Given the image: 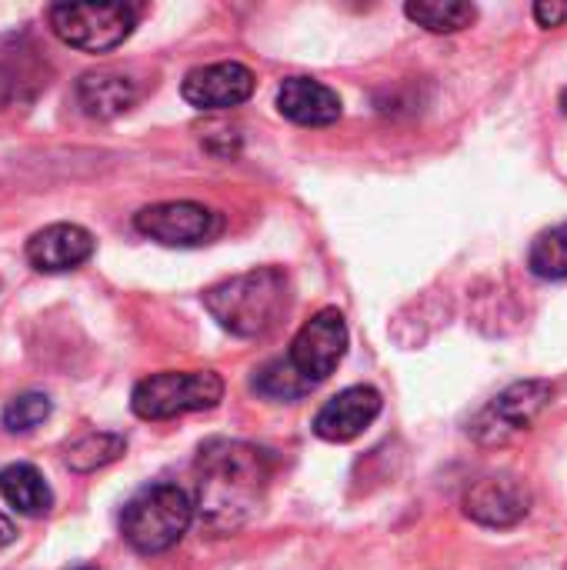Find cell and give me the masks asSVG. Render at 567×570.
<instances>
[{
  "instance_id": "cell-1",
  "label": "cell",
  "mask_w": 567,
  "mask_h": 570,
  "mask_svg": "<svg viewBox=\"0 0 567 570\" xmlns=\"http://www.w3.org/2000/svg\"><path fill=\"white\" fill-rule=\"evenodd\" d=\"M271 454L244 441H207L197 458L201 518L214 531L241 528L261 504L271 481Z\"/></svg>"
},
{
  "instance_id": "cell-2",
  "label": "cell",
  "mask_w": 567,
  "mask_h": 570,
  "mask_svg": "<svg viewBox=\"0 0 567 570\" xmlns=\"http://www.w3.org/2000/svg\"><path fill=\"white\" fill-rule=\"evenodd\" d=\"M291 304V284L277 267H257L214 284L204 294L207 314L234 337H264L281 324Z\"/></svg>"
},
{
  "instance_id": "cell-3",
  "label": "cell",
  "mask_w": 567,
  "mask_h": 570,
  "mask_svg": "<svg viewBox=\"0 0 567 570\" xmlns=\"http://www.w3.org/2000/svg\"><path fill=\"white\" fill-rule=\"evenodd\" d=\"M194 511V501L177 484H150L137 491L120 514L124 541L137 554H164L187 534Z\"/></svg>"
},
{
  "instance_id": "cell-4",
  "label": "cell",
  "mask_w": 567,
  "mask_h": 570,
  "mask_svg": "<svg viewBox=\"0 0 567 570\" xmlns=\"http://www.w3.org/2000/svg\"><path fill=\"white\" fill-rule=\"evenodd\" d=\"M224 397V381L214 371H164L144 377L130 394V411L140 421H170L194 411H211Z\"/></svg>"
},
{
  "instance_id": "cell-5",
  "label": "cell",
  "mask_w": 567,
  "mask_h": 570,
  "mask_svg": "<svg viewBox=\"0 0 567 570\" xmlns=\"http://www.w3.org/2000/svg\"><path fill=\"white\" fill-rule=\"evenodd\" d=\"M47 20L67 47L107 53L134 33L137 10L130 3H53Z\"/></svg>"
},
{
  "instance_id": "cell-6",
  "label": "cell",
  "mask_w": 567,
  "mask_h": 570,
  "mask_svg": "<svg viewBox=\"0 0 567 570\" xmlns=\"http://www.w3.org/2000/svg\"><path fill=\"white\" fill-rule=\"evenodd\" d=\"M134 227L164 247H201V244H211L224 230V220L217 210H211L204 204L167 200V204L144 207L134 217Z\"/></svg>"
},
{
  "instance_id": "cell-7",
  "label": "cell",
  "mask_w": 567,
  "mask_h": 570,
  "mask_svg": "<svg viewBox=\"0 0 567 570\" xmlns=\"http://www.w3.org/2000/svg\"><path fill=\"white\" fill-rule=\"evenodd\" d=\"M348 354V321L341 311L328 307L314 314L291 341L287 364L314 387L328 381Z\"/></svg>"
},
{
  "instance_id": "cell-8",
  "label": "cell",
  "mask_w": 567,
  "mask_h": 570,
  "mask_svg": "<svg viewBox=\"0 0 567 570\" xmlns=\"http://www.w3.org/2000/svg\"><path fill=\"white\" fill-rule=\"evenodd\" d=\"M180 94L197 110H231V107H241L244 100H251L254 73H251V67H244L237 60L194 67L184 77Z\"/></svg>"
},
{
  "instance_id": "cell-9",
  "label": "cell",
  "mask_w": 567,
  "mask_h": 570,
  "mask_svg": "<svg viewBox=\"0 0 567 570\" xmlns=\"http://www.w3.org/2000/svg\"><path fill=\"white\" fill-rule=\"evenodd\" d=\"M531 511V491L511 474H491L468 488L465 514L485 528H515Z\"/></svg>"
},
{
  "instance_id": "cell-10",
  "label": "cell",
  "mask_w": 567,
  "mask_h": 570,
  "mask_svg": "<svg viewBox=\"0 0 567 570\" xmlns=\"http://www.w3.org/2000/svg\"><path fill=\"white\" fill-rule=\"evenodd\" d=\"M47 60L40 57V50L30 43V37H3L0 40V104L3 107H20L30 104L40 90H47Z\"/></svg>"
},
{
  "instance_id": "cell-11",
  "label": "cell",
  "mask_w": 567,
  "mask_h": 570,
  "mask_svg": "<svg viewBox=\"0 0 567 570\" xmlns=\"http://www.w3.org/2000/svg\"><path fill=\"white\" fill-rule=\"evenodd\" d=\"M381 407H384V401L374 387H364V384L348 387L317 411L314 434L331 444H348V441L361 438L378 421Z\"/></svg>"
},
{
  "instance_id": "cell-12",
  "label": "cell",
  "mask_w": 567,
  "mask_h": 570,
  "mask_svg": "<svg viewBox=\"0 0 567 570\" xmlns=\"http://www.w3.org/2000/svg\"><path fill=\"white\" fill-rule=\"evenodd\" d=\"M94 234L80 224H50L27 240V261L40 274H67L94 257Z\"/></svg>"
},
{
  "instance_id": "cell-13",
  "label": "cell",
  "mask_w": 567,
  "mask_h": 570,
  "mask_svg": "<svg viewBox=\"0 0 567 570\" xmlns=\"http://www.w3.org/2000/svg\"><path fill=\"white\" fill-rule=\"evenodd\" d=\"M277 110L301 127H328L341 117V97L311 77H287L277 87Z\"/></svg>"
},
{
  "instance_id": "cell-14",
  "label": "cell",
  "mask_w": 567,
  "mask_h": 570,
  "mask_svg": "<svg viewBox=\"0 0 567 570\" xmlns=\"http://www.w3.org/2000/svg\"><path fill=\"white\" fill-rule=\"evenodd\" d=\"M77 104L87 117L97 120H110L120 117L127 107H134L137 100V87L130 77L117 73V70H90L77 80Z\"/></svg>"
},
{
  "instance_id": "cell-15",
  "label": "cell",
  "mask_w": 567,
  "mask_h": 570,
  "mask_svg": "<svg viewBox=\"0 0 567 570\" xmlns=\"http://www.w3.org/2000/svg\"><path fill=\"white\" fill-rule=\"evenodd\" d=\"M0 498L23 518H43L53 508V494L33 464H7L0 471Z\"/></svg>"
},
{
  "instance_id": "cell-16",
  "label": "cell",
  "mask_w": 567,
  "mask_h": 570,
  "mask_svg": "<svg viewBox=\"0 0 567 570\" xmlns=\"http://www.w3.org/2000/svg\"><path fill=\"white\" fill-rule=\"evenodd\" d=\"M551 404V384L545 381H525L508 387L498 401H495V417L508 428V431H521L528 428L545 407Z\"/></svg>"
},
{
  "instance_id": "cell-17",
  "label": "cell",
  "mask_w": 567,
  "mask_h": 570,
  "mask_svg": "<svg viewBox=\"0 0 567 570\" xmlns=\"http://www.w3.org/2000/svg\"><path fill=\"white\" fill-rule=\"evenodd\" d=\"M404 13L431 33H458L475 23L478 7L461 0H411Z\"/></svg>"
},
{
  "instance_id": "cell-18",
  "label": "cell",
  "mask_w": 567,
  "mask_h": 570,
  "mask_svg": "<svg viewBox=\"0 0 567 570\" xmlns=\"http://www.w3.org/2000/svg\"><path fill=\"white\" fill-rule=\"evenodd\" d=\"M124 451H127V441H124L120 434L94 431V434H84V438L70 441L63 458H67V468H70V471L90 474V471H97V468L114 464Z\"/></svg>"
},
{
  "instance_id": "cell-19",
  "label": "cell",
  "mask_w": 567,
  "mask_h": 570,
  "mask_svg": "<svg viewBox=\"0 0 567 570\" xmlns=\"http://www.w3.org/2000/svg\"><path fill=\"white\" fill-rule=\"evenodd\" d=\"M528 267L541 281H567V220L535 237L528 250Z\"/></svg>"
},
{
  "instance_id": "cell-20",
  "label": "cell",
  "mask_w": 567,
  "mask_h": 570,
  "mask_svg": "<svg viewBox=\"0 0 567 570\" xmlns=\"http://www.w3.org/2000/svg\"><path fill=\"white\" fill-rule=\"evenodd\" d=\"M254 387H257L261 394L274 397V401H297V397H304V394L314 391V384L304 381V377L287 364V357L271 361V364L254 377Z\"/></svg>"
},
{
  "instance_id": "cell-21",
  "label": "cell",
  "mask_w": 567,
  "mask_h": 570,
  "mask_svg": "<svg viewBox=\"0 0 567 570\" xmlns=\"http://www.w3.org/2000/svg\"><path fill=\"white\" fill-rule=\"evenodd\" d=\"M50 411H53L50 397L30 391V394L13 397V401L3 407V417H0V421H3V428H7L10 434H27V431L40 428V424L50 417Z\"/></svg>"
},
{
  "instance_id": "cell-22",
  "label": "cell",
  "mask_w": 567,
  "mask_h": 570,
  "mask_svg": "<svg viewBox=\"0 0 567 570\" xmlns=\"http://www.w3.org/2000/svg\"><path fill=\"white\" fill-rule=\"evenodd\" d=\"M535 20L541 27H565L567 3L565 0H541V3H535Z\"/></svg>"
},
{
  "instance_id": "cell-23",
  "label": "cell",
  "mask_w": 567,
  "mask_h": 570,
  "mask_svg": "<svg viewBox=\"0 0 567 570\" xmlns=\"http://www.w3.org/2000/svg\"><path fill=\"white\" fill-rule=\"evenodd\" d=\"M13 538H17V528H13V521H10L7 514H0V548L13 544Z\"/></svg>"
},
{
  "instance_id": "cell-24",
  "label": "cell",
  "mask_w": 567,
  "mask_h": 570,
  "mask_svg": "<svg viewBox=\"0 0 567 570\" xmlns=\"http://www.w3.org/2000/svg\"><path fill=\"white\" fill-rule=\"evenodd\" d=\"M561 110H565V114H567V90H565V94H561Z\"/></svg>"
},
{
  "instance_id": "cell-25",
  "label": "cell",
  "mask_w": 567,
  "mask_h": 570,
  "mask_svg": "<svg viewBox=\"0 0 567 570\" xmlns=\"http://www.w3.org/2000/svg\"><path fill=\"white\" fill-rule=\"evenodd\" d=\"M70 570H97V568H87V564H80V568H70Z\"/></svg>"
}]
</instances>
